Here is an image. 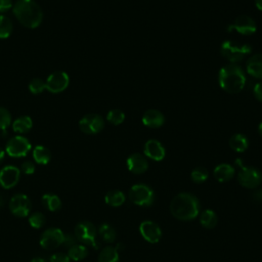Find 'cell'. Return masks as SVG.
Segmentation results:
<instances>
[{
  "mask_svg": "<svg viewBox=\"0 0 262 262\" xmlns=\"http://www.w3.org/2000/svg\"><path fill=\"white\" fill-rule=\"evenodd\" d=\"M74 235L77 241L81 242L84 245L91 246L94 249H98L99 243L96 239L97 231L95 226L89 221L79 222L74 230Z\"/></svg>",
  "mask_w": 262,
  "mask_h": 262,
  "instance_id": "cell-5",
  "label": "cell"
},
{
  "mask_svg": "<svg viewBox=\"0 0 262 262\" xmlns=\"http://www.w3.org/2000/svg\"><path fill=\"white\" fill-rule=\"evenodd\" d=\"M238 183L246 188H255L262 182V174L252 167H241L237 175Z\"/></svg>",
  "mask_w": 262,
  "mask_h": 262,
  "instance_id": "cell-9",
  "label": "cell"
},
{
  "mask_svg": "<svg viewBox=\"0 0 262 262\" xmlns=\"http://www.w3.org/2000/svg\"><path fill=\"white\" fill-rule=\"evenodd\" d=\"M76 241L77 238L75 237L74 234H71V233H66L64 234V237H63V245H66L67 247H72L73 245L76 244Z\"/></svg>",
  "mask_w": 262,
  "mask_h": 262,
  "instance_id": "cell-38",
  "label": "cell"
},
{
  "mask_svg": "<svg viewBox=\"0 0 262 262\" xmlns=\"http://www.w3.org/2000/svg\"><path fill=\"white\" fill-rule=\"evenodd\" d=\"M170 211L178 220L189 221L199 215L200 202L195 195L188 192H181L172 199Z\"/></svg>",
  "mask_w": 262,
  "mask_h": 262,
  "instance_id": "cell-2",
  "label": "cell"
},
{
  "mask_svg": "<svg viewBox=\"0 0 262 262\" xmlns=\"http://www.w3.org/2000/svg\"><path fill=\"white\" fill-rule=\"evenodd\" d=\"M127 167L129 171L134 174L144 173L148 168V163L146 159L140 154H132L127 159Z\"/></svg>",
  "mask_w": 262,
  "mask_h": 262,
  "instance_id": "cell-17",
  "label": "cell"
},
{
  "mask_svg": "<svg viewBox=\"0 0 262 262\" xmlns=\"http://www.w3.org/2000/svg\"><path fill=\"white\" fill-rule=\"evenodd\" d=\"M70 257L64 253H55L50 256V262H70Z\"/></svg>",
  "mask_w": 262,
  "mask_h": 262,
  "instance_id": "cell-37",
  "label": "cell"
},
{
  "mask_svg": "<svg viewBox=\"0 0 262 262\" xmlns=\"http://www.w3.org/2000/svg\"><path fill=\"white\" fill-rule=\"evenodd\" d=\"M87 255H88V249L84 245L75 244L72 247H70L68 251V256L70 257L71 260H74V261L82 260Z\"/></svg>",
  "mask_w": 262,
  "mask_h": 262,
  "instance_id": "cell-28",
  "label": "cell"
},
{
  "mask_svg": "<svg viewBox=\"0 0 262 262\" xmlns=\"http://www.w3.org/2000/svg\"><path fill=\"white\" fill-rule=\"evenodd\" d=\"M164 122V115L157 110H147L142 116V123L150 128L161 127Z\"/></svg>",
  "mask_w": 262,
  "mask_h": 262,
  "instance_id": "cell-18",
  "label": "cell"
},
{
  "mask_svg": "<svg viewBox=\"0 0 262 262\" xmlns=\"http://www.w3.org/2000/svg\"><path fill=\"white\" fill-rule=\"evenodd\" d=\"M13 2L12 0H0V13L5 12L8 9L12 8Z\"/></svg>",
  "mask_w": 262,
  "mask_h": 262,
  "instance_id": "cell-39",
  "label": "cell"
},
{
  "mask_svg": "<svg viewBox=\"0 0 262 262\" xmlns=\"http://www.w3.org/2000/svg\"><path fill=\"white\" fill-rule=\"evenodd\" d=\"M13 31V24L11 19L4 15L0 14V39H7L10 37Z\"/></svg>",
  "mask_w": 262,
  "mask_h": 262,
  "instance_id": "cell-29",
  "label": "cell"
},
{
  "mask_svg": "<svg viewBox=\"0 0 262 262\" xmlns=\"http://www.w3.org/2000/svg\"><path fill=\"white\" fill-rule=\"evenodd\" d=\"M4 203H5L4 198H3V195H2V194H0V208H1V207H3Z\"/></svg>",
  "mask_w": 262,
  "mask_h": 262,
  "instance_id": "cell-45",
  "label": "cell"
},
{
  "mask_svg": "<svg viewBox=\"0 0 262 262\" xmlns=\"http://www.w3.org/2000/svg\"><path fill=\"white\" fill-rule=\"evenodd\" d=\"M4 157H5V151L0 147V163L4 160Z\"/></svg>",
  "mask_w": 262,
  "mask_h": 262,
  "instance_id": "cell-43",
  "label": "cell"
},
{
  "mask_svg": "<svg viewBox=\"0 0 262 262\" xmlns=\"http://www.w3.org/2000/svg\"><path fill=\"white\" fill-rule=\"evenodd\" d=\"M254 199L257 200V201H261L262 200V190H259V191H256L254 194H253Z\"/></svg>",
  "mask_w": 262,
  "mask_h": 262,
  "instance_id": "cell-41",
  "label": "cell"
},
{
  "mask_svg": "<svg viewBox=\"0 0 262 262\" xmlns=\"http://www.w3.org/2000/svg\"><path fill=\"white\" fill-rule=\"evenodd\" d=\"M119 261V253L117 248L114 247H105L103 248L98 255V262H118Z\"/></svg>",
  "mask_w": 262,
  "mask_h": 262,
  "instance_id": "cell-25",
  "label": "cell"
},
{
  "mask_svg": "<svg viewBox=\"0 0 262 262\" xmlns=\"http://www.w3.org/2000/svg\"><path fill=\"white\" fill-rule=\"evenodd\" d=\"M233 30L243 35H252L256 32V23L248 15H239L231 26Z\"/></svg>",
  "mask_w": 262,
  "mask_h": 262,
  "instance_id": "cell-15",
  "label": "cell"
},
{
  "mask_svg": "<svg viewBox=\"0 0 262 262\" xmlns=\"http://www.w3.org/2000/svg\"><path fill=\"white\" fill-rule=\"evenodd\" d=\"M258 131H259V134L262 136V122L259 124V127H258Z\"/></svg>",
  "mask_w": 262,
  "mask_h": 262,
  "instance_id": "cell-46",
  "label": "cell"
},
{
  "mask_svg": "<svg viewBox=\"0 0 262 262\" xmlns=\"http://www.w3.org/2000/svg\"><path fill=\"white\" fill-rule=\"evenodd\" d=\"M33 128V121L29 116H20L12 123V129L18 134L28 133Z\"/></svg>",
  "mask_w": 262,
  "mask_h": 262,
  "instance_id": "cell-21",
  "label": "cell"
},
{
  "mask_svg": "<svg viewBox=\"0 0 262 262\" xmlns=\"http://www.w3.org/2000/svg\"><path fill=\"white\" fill-rule=\"evenodd\" d=\"M33 159L37 164L46 165L51 159V152L44 145H36L33 149Z\"/></svg>",
  "mask_w": 262,
  "mask_h": 262,
  "instance_id": "cell-22",
  "label": "cell"
},
{
  "mask_svg": "<svg viewBox=\"0 0 262 262\" xmlns=\"http://www.w3.org/2000/svg\"><path fill=\"white\" fill-rule=\"evenodd\" d=\"M104 122L97 114H88L79 121V128L85 134H96L103 129Z\"/></svg>",
  "mask_w": 262,
  "mask_h": 262,
  "instance_id": "cell-10",
  "label": "cell"
},
{
  "mask_svg": "<svg viewBox=\"0 0 262 262\" xmlns=\"http://www.w3.org/2000/svg\"><path fill=\"white\" fill-rule=\"evenodd\" d=\"M251 47L248 44H242L236 41L227 40L221 45V54L227 60L236 62L242 60L247 54L251 52Z\"/></svg>",
  "mask_w": 262,
  "mask_h": 262,
  "instance_id": "cell-4",
  "label": "cell"
},
{
  "mask_svg": "<svg viewBox=\"0 0 262 262\" xmlns=\"http://www.w3.org/2000/svg\"><path fill=\"white\" fill-rule=\"evenodd\" d=\"M15 18L28 29L38 28L43 19V12L35 0H16L12 5Z\"/></svg>",
  "mask_w": 262,
  "mask_h": 262,
  "instance_id": "cell-1",
  "label": "cell"
},
{
  "mask_svg": "<svg viewBox=\"0 0 262 262\" xmlns=\"http://www.w3.org/2000/svg\"><path fill=\"white\" fill-rule=\"evenodd\" d=\"M42 203L44 205V207L51 211V212H55L58 211L61 207V201L58 198V195L53 194V193H46L42 196Z\"/></svg>",
  "mask_w": 262,
  "mask_h": 262,
  "instance_id": "cell-24",
  "label": "cell"
},
{
  "mask_svg": "<svg viewBox=\"0 0 262 262\" xmlns=\"http://www.w3.org/2000/svg\"><path fill=\"white\" fill-rule=\"evenodd\" d=\"M256 7L262 10V0H256Z\"/></svg>",
  "mask_w": 262,
  "mask_h": 262,
  "instance_id": "cell-44",
  "label": "cell"
},
{
  "mask_svg": "<svg viewBox=\"0 0 262 262\" xmlns=\"http://www.w3.org/2000/svg\"><path fill=\"white\" fill-rule=\"evenodd\" d=\"M29 91L32 94H40L44 90H46V82L40 78H34L29 83Z\"/></svg>",
  "mask_w": 262,
  "mask_h": 262,
  "instance_id": "cell-31",
  "label": "cell"
},
{
  "mask_svg": "<svg viewBox=\"0 0 262 262\" xmlns=\"http://www.w3.org/2000/svg\"><path fill=\"white\" fill-rule=\"evenodd\" d=\"M214 177L219 182L230 180L234 175V168L229 164H220L214 169Z\"/></svg>",
  "mask_w": 262,
  "mask_h": 262,
  "instance_id": "cell-20",
  "label": "cell"
},
{
  "mask_svg": "<svg viewBox=\"0 0 262 262\" xmlns=\"http://www.w3.org/2000/svg\"><path fill=\"white\" fill-rule=\"evenodd\" d=\"M139 231L142 237L151 244L158 243L162 237L161 227L154 221H143L139 225Z\"/></svg>",
  "mask_w": 262,
  "mask_h": 262,
  "instance_id": "cell-14",
  "label": "cell"
},
{
  "mask_svg": "<svg viewBox=\"0 0 262 262\" xmlns=\"http://www.w3.org/2000/svg\"><path fill=\"white\" fill-rule=\"evenodd\" d=\"M106 120L113 125H120L125 120V114L121 110H111L106 115Z\"/></svg>",
  "mask_w": 262,
  "mask_h": 262,
  "instance_id": "cell-32",
  "label": "cell"
},
{
  "mask_svg": "<svg viewBox=\"0 0 262 262\" xmlns=\"http://www.w3.org/2000/svg\"><path fill=\"white\" fill-rule=\"evenodd\" d=\"M247 72L258 79H262V53L252 55L247 62Z\"/></svg>",
  "mask_w": 262,
  "mask_h": 262,
  "instance_id": "cell-19",
  "label": "cell"
},
{
  "mask_svg": "<svg viewBox=\"0 0 262 262\" xmlns=\"http://www.w3.org/2000/svg\"><path fill=\"white\" fill-rule=\"evenodd\" d=\"M99 236L104 241L105 243H113L116 239V231L113 226H111L107 223H103L99 226L98 229Z\"/></svg>",
  "mask_w": 262,
  "mask_h": 262,
  "instance_id": "cell-30",
  "label": "cell"
},
{
  "mask_svg": "<svg viewBox=\"0 0 262 262\" xmlns=\"http://www.w3.org/2000/svg\"><path fill=\"white\" fill-rule=\"evenodd\" d=\"M20 178V170L15 166H5L0 170V185L9 189L15 186Z\"/></svg>",
  "mask_w": 262,
  "mask_h": 262,
  "instance_id": "cell-13",
  "label": "cell"
},
{
  "mask_svg": "<svg viewBox=\"0 0 262 262\" xmlns=\"http://www.w3.org/2000/svg\"><path fill=\"white\" fill-rule=\"evenodd\" d=\"M45 82L46 90L56 94L64 91L68 88L70 84V77L66 72L55 71L47 77Z\"/></svg>",
  "mask_w": 262,
  "mask_h": 262,
  "instance_id": "cell-8",
  "label": "cell"
},
{
  "mask_svg": "<svg viewBox=\"0 0 262 262\" xmlns=\"http://www.w3.org/2000/svg\"><path fill=\"white\" fill-rule=\"evenodd\" d=\"M125 200V194L121 190H111L104 196L105 203L112 207H119L123 205Z\"/></svg>",
  "mask_w": 262,
  "mask_h": 262,
  "instance_id": "cell-26",
  "label": "cell"
},
{
  "mask_svg": "<svg viewBox=\"0 0 262 262\" xmlns=\"http://www.w3.org/2000/svg\"><path fill=\"white\" fill-rule=\"evenodd\" d=\"M11 123V115L8 110L0 106V131L6 130Z\"/></svg>",
  "mask_w": 262,
  "mask_h": 262,
  "instance_id": "cell-35",
  "label": "cell"
},
{
  "mask_svg": "<svg viewBox=\"0 0 262 262\" xmlns=\"http://www.w3.org/2000/svg\"><path fill=\"white\" fill-rule=\"evenodd\" d=\"M20 172H23L26 175H31L35 172V165L31 161H25L20 166Z\"/></svg>",
  "mask_w": 262,
  "mask_h": 262,
  "instance_id": "cell-36",
  "label": "cell"
},
{
  "mask_svg": "<svg viewBox=\"0 0 262 262\" xmlns=\"http://www.w3.org/2000/svg\"><path fill=\"white\" fill-rule=\"evenodd\" d=\"M32 148L30 140L23 135L10 137L5 145V151L12 158H23L29 154Z\"/></svg>",
  "mask_w": 262,
  "mask_h": 262,
  "instance_id": "cell-6",
  "label": "cell"
},
{
  "mask_svg": "<svg viewBox=\"0 0 262 262\" xmlns=\"http://www.w3.org/2000/svg\"><path fill=\"white\" fill-rule=\"evenodd\" d=\"M254 94L255 97L262 102V82H259L254 87Z\"/></svg>",
  "mask_w": 262,
  "mask_h": 262,
  "instance_id": "cell-40",
  "label": "cell"
},
{
  "mask_svg": "<svg viewBox=\"0 0 262 262\" xmlns=\"http://www.w3.org/2000/svg\"><path fill=\"white\" fill-rule=\"evenodd\" d=\"M45 222H46V218L40 212L32 213L30 215V217H29V223L34 228H41V227H43Z\"/></svg>",
  "mask_w": 262,
  "mask_h": 262,
  "instance_id": "cell-33",
  "label": "cell"
},
{
  "mask_svg": "<svg viewBox=\"0 0 262 262\" xmlns=\"http://www.w3.org/2000/svg\"><path fill=\"white\" fill-rule=\"evenodd\" d=\"M219 85L228 93L234 94L242 91L246 84V76L241 67L236 64H227L219 71Z\"/></svg>",
  "mask_w": 262,
  "mask_h": 262,
  "instance_id": "cell-3",
  "label": "cell"
},
{
  "mask_svg": "<svg viewBox=\"0 0 262 262\" xmlns=\"http://www.w3.org/2000/svg\"><path fill=\"white\" fill-rule=\"evenodd\" d=\"M130 201L141 207H148L154 203L155 193L146 184H135L129 190Z\"/></svg>",
  "mask_w": 262,
  "mask_h": 262,
  "instance_id": "cell-7",
  "label": "cell"
},
{
  "mask_svg": "<svg viewBox=\"0 0 262 262\" xmlns=\"http://www.w3.org/2000/svg\"><path fill=\"white\" fill-rule=\"evenodd\" d=\"M144 155L154 160V161H162L165 158V148L162 143L156 139H149L144 144Z\"/></svg>",
  "mask_w": 262,
  "mask_h": 262,
  "instance_id": "cell-16",
  "label": "cell"
},
{
  "mask_svg": "<svg viewBox=\"0 0 262 262\" xmlns=\"http://www.w3.org/2000/svg\"><path fill=\"white\" fill-rule=\"evenodd\" d=\"M248 139L243 134H234L229 139V146L231 149L237 152H243L248 148Z\"/></svg>",
  "mask_w": 262,
  "mask_h": 262,
  "instance_id": "cell-23",
  "label": "cell"
},
{
  "mask_svg": "<svg viewBox=\"0 0 262 262\" xmlns=\"http://www.w3.org/2000/svg\"><path fill=\"white\" fill-rule=\"evenodd\" d=\"M8 207L14 216L23 218L28 216L31 211V201L28 195L24 193H17L10 199Z\"/></svg>",
  "mask_w": 262,
  "mask_h": 262,
  "instance_id": "cell-12",
  "label": "cell"
},
{
  "mask_svg": "<svg viewBox=\"0 0 262 262\" xmlns=\"http://www.w3.org/2000/svg\"><path fill=\"white\" fill-rule=\"evenodd\" d=\"M64 233L59 228L51 227L46 229L40 238V245L45 250H54L63 244Z\"/></svg>",
  "mask_w": 262,
  "mask_h": 262,
  "instance_id": "cell-11",
  "label": "cell"
},
{
  "mask_svg": "<svg viewBox=\"0 0 262 262\" xmlns=\"http://www.w3.org/2000/svg\"><path fill=\"white\" fill-rule=\"evenodd\" d=\"M217 221H218L217 215H216L215 212L212 211V210H205V211L201 214L200 222H201L202 226L205 227V228L211 229V228L215 227L216 224H217Z\"/></svg>",
  "mask_w": 262,
  "mask_h": 262,
  "instance_id": "cell-27",
  "label": "cell"
},
{
  "mask_svg": "<svg viewBox=\"0 0 262 262\" xmlns=\"http://www.w3.org/2000/svg\"><path fill=\"white\" fill-rule=\"evenodd\" d=\"M190 176H191V179L194 182L201 183V182H204V181L207 180V178H208V171L204 167H198V168L192 170Z\"/></svg>",
  "mask_w": 262,
  "mask_h": 262,
  "instance_id": "cell-34",
  "label": "cell"
},
{
  "mask_svg": "<svg viewBox=\"0 0 262 262\" xmlns=\"http://www.w3.org/2000/svg\"><path fill=\"white\" fill-rule=\"evenodd\" d=\"M31 262H47L44 258H41V257H36L34 259L31 260Z\"/></svg>",
  "mask_w": 262,
  "mask_h": 262,
  "instance_id": "cell-42",
  "label": "cell"
}]
</instances>
